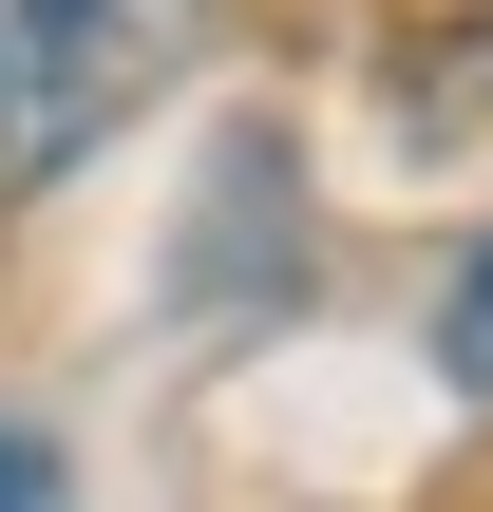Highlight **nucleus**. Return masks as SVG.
I'll return each instance as SVG.
<instances>
[{
  "label": "nucleus",
  "instance_id": "f257e3e1",
  "mask_svg": "<svg viewBox=\"0 0 493 512\" xmlns=\"http://www.w3.org/2000/svg\"><path fill=\"white\" fill-rule=\"evenodd\" d=\"M209 0H0V209L57 190L76 152H114L171 76H190Z\"/></svg>",
  "mask_w": 493,
  "mask_h": 512
},
{
  "label": "nucleus",
  "instance_id": "f03ea898",
  "mask_svg": "<svg viewBox=\"0 0 493 512\" xmlns=\"http://www.w3.org/2000/svg\"><path fill=\"white\" fill-rule=\"evenodd\" d=\"M437 361H456V399H493V228H475V266H456V304H437Z\"/></svg>",
  "mask_w": 493,
  "mask_h": 512
},
{
  "label": "nucleus",
  "instance_id": "7ed1b4c3",
  "mask_svg": "<svg viewBox=\"0 0 493 512\" xmlns=\"http://www.w3.org/2000/svg\"><path fill=\"white\" fill-rule=\"evenodd\" d=\"M0 512H57V456H38V418H0Z\"/></svg>",
  "mask_w": 493,
  "mask_h": 512
}]
</instances>
